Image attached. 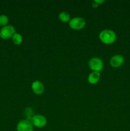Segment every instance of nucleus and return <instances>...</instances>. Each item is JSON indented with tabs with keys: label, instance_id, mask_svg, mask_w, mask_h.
Here are the masks:
<instances>
[{
	"label": "nucleus",
	"instance_id": "f257e3e1",
	"mask_svg": "<svg viewBox=\"0 0 130 131\" xmlns=\"http://www.w3.org/2000/svg\"><path fill=\"white\" fill-rule=\"evenodd\" d=\"M99 40L105 44H112L116 40L115 33L111 29H104L99 35Z\"/></svg>",
	"mask_w": 130,
	"mask_h": 131
},
{
	"label": "nucleus",
	"instance_id": "f03ea898",
	"mask_svg": "<svg viewBox=\"0 0 130 131\" xmlns=\"http://www.w3.org/2000/svg\"><path fill=\"white\" fill-rule=\"evenodd\" d=\"M86 25V22L85 19L82 17H74L69 22V26L70 28L75 30H79L85 28Z\"/></svg>",
	"mask_w": 130,
	"mask_h": 131
},
{
	"label": "nucleus",
	"instance_id": "7ed1b4c3",
	"mask_svg": "<svg viewBox=\"0 0 130 131\" xmlns=\"http://www.w3.org/2000/svg\"><path fill=\"white\" fill-rule=\"evenodd\" d=\"M89 67L94 72H99L103 69V62L99 58H93L89 61Z\"/></svg>",
	"mask_w": 130,
	"mask_h": 131
},
{
	"label": "nucleus",
	"instance_id": "20e7f679",
	"mask_svg": "<svg viewBox=\"0 0 130 131\" xmlns=\"http://www.w3.org/2000/svg\"><path fill=\"white\" fill-rule=\"evenodd\" d=\"M15 33V29L11 25H6L0 30V37L4 40L11 38Z\"/></svg>",
	"mask_w": 130,
	"mask_h": 131
},
{
	"label": "nucleus",
	"instance_id": "39448f33",
	"mask_svg": "<svg viewBox=\"0 0 130 131\" xmlns=\"http://www.w3.org/2000/svg\"><path fill=\"white\" fill-rule=\"evenodd\" d=\"M31 123L33 126L36 127L42 128L47 124V119L43 115H36L32 117Z\"/></svg>",
	"mask_w": 130,
	"mask_h": 131
},
{
	"label": "nucleus",
	"instance_id": "423d86ee",
	"mask_svg": "<svg viewBox=\"0 0 130 131\" xmlns=\"http://www.w3.org/2000/svg\"><path fill=\"white\" fill-rule=\"evenodd\" d=\"M17 131H33V125L28 120H20L17 125Z\"/></svg>",
	"mask_w": 130,
	"mask_h": 131
},
{
	"label": "nucleus",
	"instance_id": "0eeeda50",
	"mask_svg": "<svg viewBox=\"0 0 130 131\" xmlns=\"http://www.w3.org/2000/svg\"><path fill=\"white\" fill-rule=\"evenodd\" d=\"M124 62V58L123 56L121 54H115L111 58L110 63L113 68H119L122 66Z\"/></svg>",
	"mask_w": 130,
	"mask_h": 131
},
{
	"label": "nucleus",
	"instance_id": "6e6552de",
	"mask_svg": "<svg viewBox=\"0 0 130 131\" xmlns=\"http://www.w3.org/2000/svg\"><path fill=\"white\" fill-rule=\"evenodd\" d=\"M31 88L33 90V92L36 95H41L44 92V86L43 83L40 81H34L31 84Z\"/></svg>",
	"mask_w": 130,
	"mask_h": 131
},
{
	"label": "nucleus",
	"instance_id": "1a4fd4ad",
	"mask_svg": "<svg viewBox=\"0 0 130 131\" xmlns=\"http://www.w3.org/2000/svg\"><path fill=\"white\" fill-rule=\"evenodd\" d=\"M100 79V73L98 72H93L88 75L87 80L90 84H96Z\"/></svg>",
	"mask_w": 130,
	"mask_h": 131
},
{
	"label": "nucleus",
	"instance_id": "9d476101",
	"mask_svg": "<svg viewBox=\"0 0 130 131\" xmlns=\"http://www.w3.org/2000/svg\"><path fill=\"white\" fill-rule=\"evenodd\" d=\"M59 19L63 23H68L70 21V15L66 12H62L59 14Z\"/></svg>",
	"mask_w": 130,
	"mask_h": 131
},
{
	"label": "nucleus",
	"instance_id": "9b49d317",
	"mask_svg": "<svg viewBox=\"0 0 130 131\" xmlns=\"http://www.w3.org/2000/svg\"><path fill=\"white\" fill-rule=\"evenodd\" d=\"M11 40H12V42L14 44L20 45L22 42V37L19 33H15L11 37Z\"/></svg>",
	"mask_w": 130,
	"mask_h": 131
},
{
	"label": "nucleus",
	"instance_id": "f8f14e48",
	"mask_svg": "<svg viewBox=\"0 0 130 131\" xmlns=\"http://www.w3.org/2000/svg\"><path fill=\"white\" fill-rule=\"evenodd\" d=\"M8 17L5 15H0V26L4 27L8 23Z\"/></svg>",
	"mask_w": 130,
	"mask_h": 131
},
{
	"label": "nucleus",
	"instance_id": "ddd939ff",
	"mask_svg": "<svg viewBox=\"0 0 130 131\" xmlns=\"http://www.w3.org/2000/svg\"><path fill=\"white\" fill-rule=\"evenodd\" d=\"M95 1V2L97 4H98V5H101L102 3H103L105 2V1H103H103H98V0H95V1Z\"/></svg>",
	"mask_w": 130,
	"mask_h": 131
},
{
	"label": "nucleus",
	"instance_id": "4468645a",
	"mask_svg": "<svg viewBox=\"0 0 130 131\" xmlns=\"http://www.w3.org/2000/svg\"><path fill=\"white\" fill-rule=\"evenodd\" d=\"M98 6H99V5H98V4H97L95 1H94V2H93V8H97Z\"/></svg>",
	"mask_w": 130,
	"mask_h": 131
}]
</instances>
